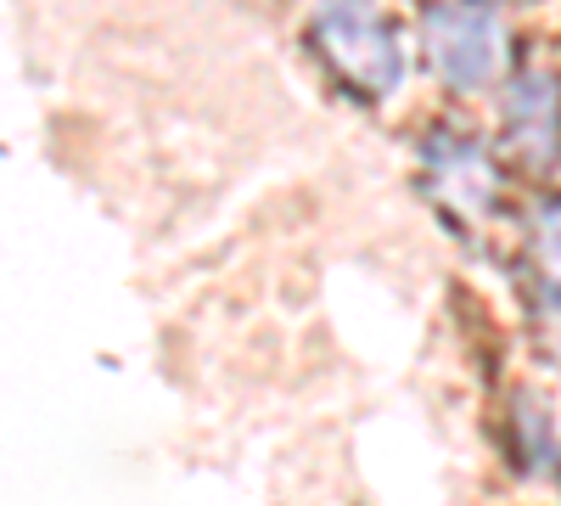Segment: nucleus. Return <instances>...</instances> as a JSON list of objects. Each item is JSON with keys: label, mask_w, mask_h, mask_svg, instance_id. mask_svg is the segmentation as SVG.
<instances>
[{"label": "nucleus", "mask_w": 561, "mask_h": 506, "mask_svg": "<svg viewBox=\"0 0 561 506\" xmlns=\"http://www.w3.org/2000/svg\"><path fill=\"white\" fill-rule=\"evenodd\" d=\"M309 40L325 57V68L365 102L393 97L399 79H404V52H399L393 23L365 12V7H320L309 18Z\"/></svg>", "instance_id": "obj_1"}, {"label": "nucleus", "mask_w": 561, "mask_h": 506, "mask_svg": "<svg viewBox=\"0 0 561 506\" xmlns=\"http://www.w3.org/2000/svg\"><path fill=\"white\" fill-rule=\"evenodd\" d=\"M421 40H427V63L438 68V79L455 90H483L511 63L505 18L494 7H427Z\"/></svg>", "instance_id": "obj_2"}, {"label": "nucleus", "mask_w": 561, "mask_h": 506, "mask_svg": "<svg viewBox=\"0 0 561 506\" xmlns=\"http://www.w3.org/2000/svg\"><path fill=\"white\" fill-rule=\"evenodd\" d=\"M421 164H427V187L433 198L455 214V220H483L500 203V169L489 158V147H478V135H427L421 147Z\"/></svg>", "instance_id": "obj_3"}, {"label": "nucleus", "mask_w": 561, "mask_h": 506, "mask_svg": "<svg viewBox=\"0 0 561 506\" xmlns=\"http://www.w3.org/2000/svg\"><path fill=\"white\" fill-rule=\"evenodd\" d=\"M505 130L511 147L528 164L556 169L561 164V79L550 68H528L505 90Z\"/></svg>", "instance_id": "obj_4"}, {"label": "nucleus", "mask_w": 561, "mask_h": 506, "mask_svg": "<svg viewBox=\"0 0 561 506\" xmlns=\"http://www.w3.org/2000/svg\"><path fill=\"white\" fill-rule=\"evenodd\" d=\"M528 265H534L539 293L561 310V198H545L528 214Z\"/></svg>", "instance_id": "obj_5"}]
</instances>
